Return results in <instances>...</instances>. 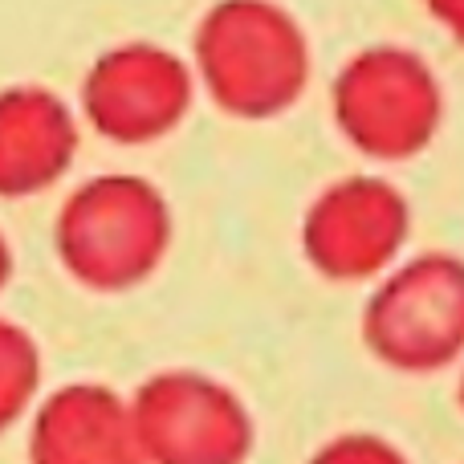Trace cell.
Instances as JSON below:
<instances>
[{"instance_id": "7", "label": "cell", "mask_w": 464, "mask_h": 464, "mask_svg": "<svg viewBox=\"0 0 464 464\" xmlns=\"http://www.w3.org/2000/svg\"><path fill=\"white\" fill-rule=\"evenodd\" d=\"M411 212L392 184L351 176L330 184L302 220L305 261L330 281H367L400 256Z\"/></svg>"}, {"instance_id": "3", "label": "cell", "mask_w": 464, "mask_h": 464, "mask_svg": "<svg viewBox=\"0 0 464 464\" xmlns=\"http://www.w3.org/2000/svg\"><path fill=\"white\" fill-rule=\"evenodd\" d=\"M440 82L408 49H362L334 78V122L371 160L420 155L440 130Z\"/></svg>"}, {"instance_id": "13", "label": "cell", "mask_w": 464, "mask_h": 464, "mask_svg": "<svg viewBox=\"0 0 464 464\" xmlns=\"http://www.w3.org/2000/svg\"><path fill=\"white\" fill-rule=\"evenodd\" d=\"M8 277H13V248H8V240L0 237V289L8 285Z\"/></svg>"}, {"instance_id": "11", "label": "cell", "mask_w": 464, "mask_h": 464, "mask_svg": "<svg viewBox=\"0 0 464 464\" xmlns=\"http://www.w3.org/2000/svg\"><path fill=\"white\" fill-rule=\"evenodd\" d=\"M310 464H411L408 452L400 444H392L387 436L375 432H346L326 440L310 457Z\"/></svg>"}, {"instance_id": "4", "label": "cell", "mask_w": 464, "mask_h": 464, "mask_svg": "<svg viewBox=\"0 0 464 464\" xmlns=\"http://www.w3.org/2000/svg\"><path fill=\"white\" fill-rule=\"evenodd\" d=\"M362 343L379 362L428 375L464 354V261L424 253L387 273L362 310Z\"/></svg>"}, {"instance_id": "6", "label": "cell", "mask_w": 464, "mask_h": 464, "mask_svg": "<svg viewBox=\"0 0 464 464\" xmlns=\"http://www.w3.org/2000/svg\"><path fill=\"white\" fill-rule=\"evenodd\" d=\"M192 106V73L171 49L151 41L114 45L86 70L82 111L114 143H151L179 127Z\"/></svg>"}, {"instance_id": "2", "label": "cell", "mask_w": 464, "mask_h": 464, "mask_svg": "<svg viewBox=\"0 0 464 464\" xmlns=\"http://www.w3.org/2000/svg\"><path fill=\"white\" fill-rule=\"evenodd\" d=\"M53 245L65 273L98 294L135 289L171 245V208L139 176H98L62 204Z\"/></svg>"}, {"instance_id": "1", "label": "cell", "mask_w": 464, "mask_h": 464, "mask_svg": "<svg viewBox=\"0 0 464 464\" xmlns=\"http://www.w3.org/2000/svg\"><path fill=\"white\" fill-rule=\"evenodd\" d=\"M196 70L220 111L273 119L310 82V41L273 0H220L196 29Z\"/></svg>"}, {"instance_id": "5", "label": "cell", "mask_w": 464, "mask_h": 464, "mask_svg": "<svg viewBox=\"0 0 464 464\" xmlns=\"http://www.w3.org/2000/svg\"><path fill=\"white\" fill-rule=\"evenodd\" d=\"M147 464H245L256 428L240 395L200 371H160L127 403Z\"/></svg>"}, {"instance_id": "12", "label": "cell", "mask_w": 464, "mask_h": 464, "mask_svg": "<svg viewBox=\"0 0 464 464\" xmlns=\"http://www.w3.org/2000/svg\"><path fill=\"white\" fill-rule=\"evenodd\" d=\"M424 5H428V13L464 45V0H424Z\"/></svg>"}, {"instance_id": "9", "label": "cell", "mask_w": 464, "mask_h": 464, "mask_svg": "<svg viewBox=\"0 0 464 464\" xmlns=\"http://www.w3.org/2000/svg\"><path fill=\"white\" fill-rule=\"evenodd\" d=\"M78 151L73 111L45 86L0 90V196H33L53 188Z\"/></svg>"}, {"instance_id": "8", "label": "cell", "mask_w": 464, "mask_h": 464, "mask_svg": "<svg viewBox=\"0 0 464 464\" xmlns=\"http://www.w3.org/2000/svg\"><path fill=\"white\" fill-rule=\"evenodd\" d=\"M29 464H147L130 411L102 383H65L33 416Z\"/></svg>"}, {"instance_id": "10", "label": "cell", "mask_w": 464, "mask_h": 464, "mask_svg": "<svg viewBox=\"0 0 464 464\" xmlns=\"http://www.w3.org/2000/svg\"><path fill=\"white\" fill-rule=\"evenodd\" d=\"M41 387V351L33 334L16 322L0 318V432L29 411Z\"/></svg>"}, {"instance_id": "14", "label": "cell", "mask_w": 464, "mask_h": 464, "mask_svg": "<svg viewBox=\"0 0 464 464\" xmlns=\"http://www.w3.org/2000/svg\"><path fill=\"white\" fill-rule=\"evenodd\" d=\"M460 403H464V379H460Z\"/></svg>"}]
</instances>
